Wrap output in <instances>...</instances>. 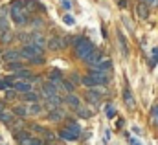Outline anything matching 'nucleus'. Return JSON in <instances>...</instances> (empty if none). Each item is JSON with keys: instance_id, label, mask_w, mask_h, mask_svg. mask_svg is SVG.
<instances>
[{"instance_id": "obj_17", "label": "nucleus", "mask_w": 158, "mask_h": 145, "mask_svg": "<svg viewBox=\"0 0 158 145\" xmlns=\"http://www.w3.org/2000/svg\"><path fill=\"white\" fill-rule=\"evenodd\" d=\"M2 57H4V61H6V63H15V61L22 59V57H20V52H19V50H9V52H6V53H4Z\"/></svg>"}, {"instance_id": "obj_34", "label": "nucleus", "mask_w": 158, "mask_h": 145, "mask_svg": "<svg viewBox=\"0 0 158 145\" xmlns=\"http://www.w3.org/2000/svg\"><path fill=\"white\" fill-rule=\"evenodd\" d=\"M11 39H13V35H11L9 31H7V33H2V42H9Z\"/></svg>"}, {"instance_id": "obj_15", "label": "nucleus", "mask_w": 158, "mask_h": 145, "mask_svg": "<svg viewBox=\"0 0 158 145\" xmlns=\"http://www.w3.org/2000/svg\"><path fill=\"white\" fill-rule=\"evenodd\" d=\"M50 83H53L57 88H61V85H63V81H64V77H63V73L59 72V70H52L50 72Z\"/></svg>"}, {"instance_id": "obj_3", "label": "nucleus", "mask_w": 158, "mask_h": 145, "mask_svg": "<svg viewBox=\"0 0 158 145\" xmlns=\"http://www.w3.org/2000/svg\"><path fill=\"white\" fill-rule=\"evenodd\" d=\"M19 52H20L22 59H31L35 55H42V48L37 46V44H24L22 50H19Z\"/></svg>"}, {"instance_id": "obj_11", "label": "nucleus", "mask_w": 158, "mask_h": 145, "mask_svg": "<svg viewBox=\"0 0 158 145\" xmlns=\"http://www.w3.org/2000/svg\"><path fill=\"white\" fill-rule=\"evenodd\" d=\"M13 88H15L17 92H20V94H26V92H31V90H33V86H31V83H30V81H26V79H20V81H15V85H13Z\"/></svg>"}, {"instance_id": "obj_20", "label": "nucleus", "mask_w": 158, "mask_h": 145, "mask_svg": "<svg viewBox=\"0 0 158 145\" xmlns=\"http://www.w3.org/2000/svg\"><path fill=\"white\" fill-rule=\"evenodd\" d=\"M40 112H42V103H30V105H28V114L37 116Z\"/></svg>"}, {"instance_id": "obj_31", "label": "nucleus", "mask_w": 158, "mask_h": 145, "mask_svg": "<svg viewBox=\"0 0 158 145\" xmlns=\"http://www.w3.org/2000/svg\"><path fill=\"white\" fill-rule=\"evenodd\" d=\"M42 136H44L48 142H53V140H55V134H53V130H44V132H42Z\"/></svg>"}, {"instance_id": "obj_39", "label": "nucleus", "mask_w": 158, "mask_h": 145, "mask_svg": "<svg viewBox=\"0 0 158 145\" xmlns=\"http://www.w3.org/2000/svg\"><path fill=\"white\" fill-rule=\"evenodd\" d=\"M50 145H55V143H50Z\"/></svg>"}, {"instance_id": "obj_21", "label": "nucleus", "mask_w": 158, "mask_h": 145, "mask_svg": "<svg viewBox=\"0 0 158 145\" xmlns=\"http://www.w3.org/2000/svg\"><path fill=\"white\" fill-rule=\"evenodd\" d=\"M76 114H77L79 118H81V119H88V118L92 116V110H90V109H86V107H83V105H81V107H79L77 110H76Z\"/></svg>"}, {"instance_id": "obj_35", "label": "nucleus", "mask_w": 158, "mask_h": 145, "mask_svg": "<svg viewBox=\"0 0 158 145\" xmlns=\"http://www.w3.org/2000/svg\"><path fill=\"white\" fill-rule=\"evenodd\" d=\"M114 114H116V110L109 105V107H107V116H109V118H114Z\"/></svg>"}, {"instance_id": "obj_36", "label": "nucleus", "mask_w": 158, "mask_h": 145, "mask_svg": "<svg viewBox=\"0 0 158 145\" xmlns=\"http://www.w3.org/2000/svg\"><path fill=\"white\" fill-rule=\"evenodd\" d=\"M70 81H72L74 85H77L79 81H81V79H79V77H77V73H72V75H70Z\"/></svg>"}, {"instance_id": "obj_32", "label": "nucleus", "mask_w": 158, "mask_h": 145, "mask_svg": "<svg viewBox=\"0 0 158 145\" xmlns=\"http://www.w3.org/2000/svg\"><path fill=\"white\" fill-rule=\"evenodd\" d=\"M156 61H158V48H155V50H153V55H151L149 64H151V66H155V64H156Z\"/></svg>"}, {"instance_id": "obj_7", "label": "nucleus", "mask_w": 158, "mask_h": 145, "mask_svg": "<svg viewBox=\"0 0 158 145\" xmlns=\"http://www.w3.org/2000/svg\"><path fill=\"white\" fill-rule=\"evenodd\" d=\"M61 103H64V99H63V97H61L59 94H55V96H52V97L44 99L42 107H46V109L53 110V109H59V107H61Z\"/></svg>"}, {"instance_id": "obj_8", "label": "nucleus", "mask_w": 158, "mask_h": 145, "mask_svg": "<svg viewBox=\"0 0 158 145\" xmlns=\"http://www.w3.org/2000/svg\"><path fill=\"white\" fill-rule=\"evenodd\" d=\"M22 2V6L33 15V13H37V11H44V6L40 4L39 0H20Z\"/></svg>"}, {"instance_id": "obj_38", "label": "nucleus", "mask_w": 158, "mask_h": 145, "mask_svg": "<svg viewBox=\"0 0 158 145\" xmlns=\"http://www.w3.org/2000/svg\"><path fill=\"white\" fill-rule=\"evenodd\" d=\"M63 6H64V7H66V9H68V7H72V4H70V2H68V0H63Z\"/></svg>"}, {"instance_id": "obj_23", "label": "nucleus", "mask_w": 158, "mask_h": 145, "mask_svg": "<svg viewBox=\"0 0 158 145\" xmlns=\"http://www.w3.org/2000/svg\"><path fill=\"white\" fill-rule=\"evenodd\" d=\"M123 99H125V105H127L129 109H134V97H132V94H131L129 90L123 92Z\"/></svg>"}, {"instance_id": "obj_6", "label": "nucleus", "mask_w": 158, "mask_h": 145, "mask_svg": "<svg viewBox=\"0 0 158 145\" xmlns=\"http://www.w3.org/2000/svg\"><path fill=\"white\" fill-rule=\"evenodd\" d=\"M57 90H59V88H57L53 83H44V85H42V88H40L39 96L42 97V99H48V97L55 96V94H57Z\"/></svg>"}, {"instance_id": "obj_9", "label": "nucleus", "mask_w": 158, "mask_h": 145, "mask_svg": "<svg viewBox=\"0 0 158 145\" xmlns=\"http://www.w3.org/2000/svg\"><path fill=\"white\" fill-rule=\"evenodd\" d=\"M26 44H37V46H40V48H44L46 39L42 37V33H39V31H33V33H30V35L26 37Z\"/></svg>"}, {"instance_id": "obj_24", "label": "nucleus", "mask_w": 158, "mask_h": 145, "mask_svg": "<svg viewBox=\"0 0 158 145\" xmlns=\"http://www.w3.org/2000/svg\"><path fill=\"white\" fill-rule=\"evenodd\" d=\"M7 31H9V22L6 15H0V33H7Z\"/></svg>"}, {"instance_id": "obj_29", "label": "nucleus", "mask_w": 158, "mask_h": 145, "mask_svg": "<svg viewBox=\"0 0 158 145\" xmlns=\"http://www.w3.org/2000/svg\"><path fill=\"white\" fill-rule=\"evenodd\" d=\"M28 63H30V64H35V66H39V64H44V57H42V55H35V57L28 59Z\"/></svg>"}, {"instance_id": "obj_16", "label": "nucleus", "mask_w": 158, "mask_h": 145, "mask_svg": "<svg viewBox=\"0 0 158 145\" xmlns=\"http://www.w3.org/2000/svg\"><path fill=\"white\" fill-rule=\"evenodd\" d=\"M136 15H138L140 19H147V17H149V6H147L145 2H138V4H136Z\"/></svg>"}, {"instance_id": "obj_12", "label": "nucleus", "mask_w": 158, "mask_h": 145, "mask_svg": "<svg viewBox=\"0 0 158 145\" xmlns=\"http://www.w3.org/2000/svg\"><path fill=\"white\" fill-rule=\"evenodd\" d=\"M59 136H61L63 140H66V142H76L81 134L74 132V130H72V129H68V127H64V129H61V130H59Z\"/></svg>"}, {"instance_id": "obj_26", "label": "nucleus", "mask_w": 158, "mask_h": 145, "mask_svg": "<svg viewBox=\"0 0 158 145\" xmlns=\"http://www.w3.org/2000/svg\"><path fill=\"white\" fill-rule=\"evenodd\" d=\"M11 119H15V118H13V112H0V121H2V123H7V125H9Z\"/></svg>"}, {"instance_id": "obj_18", "label": "nucleus", "mask_w": 158, "mask_h": 145, "mask_svg": "<svg viewBox=\"0 0 158 145\" xmlns=\"http://www.w3.org/2000/svg\"><path fill=\"white\" fill-rule=\"evenodd\" d=\"M63 118H64V110L61 109V107L50 110V114H48V119H50V121H61Z\"/></svg>"}, {"instance_id": "obj_5", "label": "nucleus", "mask_w": 158, "mask_h": 145, "mask_svg": "<svg viewBox=\"0 0 158 145\" xmlns=\"http://www.w3.org/2000/svg\"><path fill=\"white\" fill-rule=\"evenodd\" d=\"M86 101L92 105V107H98L101 103V92L96 90V88H88L86 90Z\"/></svg>"}, {"instance_id": "obj_4", "label": "nucleus", "mask_w": 158, "mask_h": 145, "mask_svg": "<svg viewBox=\"0 0 158 145\" xmlns=\"http://www.w3.org/2000/svg\"><path fill=\"white\" fill-rule=\"evenodd\" d=\"M68 42H70V39H63V37H52L50 40H48V48L50 50H63V48H66L68 46Z\"/></svg>"}, {"instance_id": "obj_14", "label": "nucleus", "mask_w": 158, "mask_h": 145, "mask_svg": "<svg viewBox=\"0 0 158 145\" xmlns=\"http://www.w3.org/2000/svg\"><path fill=\"white\" fill-rule=\"evenodd\" d=\"M81 83L86 86V88H96V86H101V83L92 75V73H88V75H85L83 79H81Z\"/></svg>"}, {"instance_id": "obj_30", "label": "nucleus", "mask_w": 158, "mask_h": 145, "mask_svg": "<svg viewBox=\"0 0 158 145\" xmlns=\"http://www.w3.org/2000/svg\"><path fill=\"white\" fill-rule=\"evenodd\" d=\"M118 37H119V44H121V52L127 55V53H129V50H127V40H125V37L121 35V33H118Z\"/></svg>"}, {"instance_id": "obj_22", "label": "nucleus", "mask_w": 158, "mask_h": 145, "mask_svg": "<svg viewBox=\"0 0 158 145\" xmlns=\"http://www.w3.org/2000/svg\"><path fill=\"white\" fill-rule=\"evenodd\" d=\"M22 99L24 101H28V103H37L39 101V96L31 90V92H26V94H22Z\"/></svg>"}, {"instance_id": "obj_13", "label": "nucleus", "mask_w": 158, "mask_h": 145, "mask_svg": "<svg viewBox=\"0 0 158 145\" xmlns=\"http://www.w3.org/2000/svg\"><path fill=\"white\" fill-rule=\"evenodd\" d=\"M64 103H66L70 109H74V110H77L79 107H81V99H79L74 92H72V94H68V96L64 97Z\"/></svg>"}, {"instance_id": "obj_25", "label": "nucleus", "mask_w": 158, "mask_h": 145, "mask_svg": "<svg viewBox=\"0 0 158 145\" xmlns=\"http://www.w3.org/2000/svg\"><path fill=\"white\" fill-rule=\"evenodd\" d=\"M6 68H7V70H11V72H19V70H22V68H24V64H22V63H19V61H15V63H7V64H6Z\"/></svg>"}, {"instance_id": "obj_33", "label": "nucleus", "mask_w": 158, "mask_h": 145, "mask_svg": "<svg viewBox=\"0 0 158 145\" xmlns=\"http://www.w3.org/2000/svg\"><path fill=\"white\" fill-rule=\"evenodd\" d=\"M63 22H64V24H68V26H74V24H76L74 17H70V15H64V17H63Z\"/></svg>"}, {"instance_id": "obj_27", "label": "nucleus", "mask_w": 158, "mask_h": 145, "mask_svg": "<svg viewBox=\"0 0 158 145\" xmlns=\"http://www.w3.org/2000/svg\"><path fill=\"white\" fill-rule=\"evenodd\" d=\"M61 88H63L64 92H68V94H72V92H74V88H76V85H74L72 81H63V85H61Z\"/></svg>"}, {"instance_id": "obj_28", "label": "nucleus", "mask_w": 158, "mask_h": 145, "mask_svg": "<svg viewBox=\"0 0 158 145\" xmlns=\"http://www.w3.org/2000/svg\"><path fill=\"white\" fill-rule=\"evenodd\" d=\"M151 123L158 127V105H155V107L151 109Z\"/></svg>"}, {"instance_id": "obj_37", "label": "nucleus", "mask_w": 158, "mask_h": 145, "mask_svg": "<svg viewBox=\"0 0 158 145\" xmlns=\"http://www.w3.org/2000/svg\"><path fill=\"white\" fill-rule=\"evenodd\" d=\"M15 97H17L15 92H7V99H15Z\"/></svg>"}, {"instance_id": "obj_19", "label": "nucleus", "mask_w": 158, "mask_h": 145, "mask_svg": "<svg viewBox=\"0 0 158 145\" xmlns=\"http://www.w3.org/2000/svg\"><path fill=\"white\" fill-rule=\"evenodd\" d=\"M13 116H17V118H20V119H24L26 116H28V105H17V107H13Z\"/></svg>"}, {"instance_id": "obj_10", "label": "nucleus", "mask_w": 158, "mask_h": 145, "mask_svg": "<svg viewBox=\"0 0 158 145\" xmlns=\"http://www.w3.org/2000/svg\"><path fill=\"white\" fill-rule=\"evenodd\" d=\"M103 59H105V57H103V53H101V52H98V50H94V53H92L85 63H86L88 66H92V68H98V66L101 64V61H103Z\"/></svg>"}, {"instance_id": "obj_1", "label": "nucleus", "mask_w": 158, "mask_h": 145, "mask_svg": "<svg viewBox=\"0 0 158 145\" xmlns=\"http://www.w3.org/2000/svg\"><path fill=\"white\" fill-rule=\"evenodd\" d=\"M30 15H31V13L22 6V2H20V0L11 2V6H9V17H11V20H13L15 24L24 26V24L30 20Z\"/></svg>"}, {"instance_id": "obj_2", "label": "nucleus", "mask_w": 158, "mask_h": 145, "mask_svg": "<svg viewBox=\"0 0 158 145\" xmlns=\"http://www.w3.org/2000/svg\"><path fill=\"white\" fill-rule=\"evenodd\" d=\"M74 50H76V55H77V59L81 61H86L92 53H94V44L90 42V40H86V39H83V37H77V39H74Z\"/></svg>"}]
</instances>
